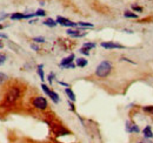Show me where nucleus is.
<instances>
[{
	"instance_id": "1",
	"label": "nucleus",
	"mask_w": 153,
	"mask_h": 143,
	"mask_svg": "<svg viewBox=\"0 0 153 143\" xmlns=\"http://www.w3.org/2000/svg\"><path fill=\"white\" fill-rule=\"evenodd\" d=\"M111 69H112V65L110 61H102L98 65V67L96 68V75L98 77H106L110 73H111Z\"/></svg>"
},
{
	"instance_id": "2",
	"label": "nucleus",
	"mask_w": 153,
	"mask_h": 143,
	"mask_svg": "<svg viewBox=\"0 0 153 143\" xmlns=\"http://www.w3.org/2000/svg\"><path fill=\"white\" fill-rule=\"evenodd\" d=\"M20 89L18 87H12L11 89L7 91L6 97H5V103L7 106H12L18 99L20 97Z\"/></svg>"
},
{
	"instance_id": "3",
	"label": "nucleus",
	"mask_w": 153,
	"mask_h": 143,
	"mask_svg": "<svg viewBox=\"0 0 153 143\" xmlns=\"http://www.w3.org/2000/svg\"><path fill=\"white\" fill-rule=\"evenodd\" d=\"M32 103H33V107L40 109V110H44L47 108V100L44 96H37Z\"/></svg>"
},
{
	"instance_id": "4",
	"label": "nucleus",
	"mask_w": 153,
	"mask_h": 143,
	"mask_svg": "<svg viewBox=\"0 0 153 143\" xmlns=\"http://www.w3.org/2000/svg\"><path fill=\"white\" fill-rule=\"evenodd\" d=\"M100 46L102 48H106V49H117V48H124V46H121L120 43H117L113 41H105V42H101Z\"/></svg>"
},
{
	"instance_id": "5",
	"label": "nucleus",
	"mask_w": 153,
	"mask_h": 143,
	"mask_svg": "<svg viewBox=\"0 0 153 143\" xmlns=\"http://www.w3.org/2000/svg\"><path fill=\"white\" fill-rule=\"evenodd\" d=\"M57 22L60 24L61 26H66V27H76V26H78L76 22H72L71 20H68V19H66V18H62V17H58Z\"/></svg>"
},
{
	"instance_id": "6",
	"label": "nucleus",
	"mask_w": 153,
	"mask_h": 143,
	"mask_svg": "<svg viewBox=\"0 0 153 143\" xmlns=\"http://www.w3.org/2000/svg\"><path fill=\"white\" fill-rule=\"evenodd\" d=\"M125 129H126V131L127 133H130V134H133V133H139L140 131V129H139V125H137L135 123L133 122H126V127H125Z\"/></svg>"
},
{
	"instance_id": "7",
	"label": "nucleus",
	"mask_w": 153,
	"mask_h": 143,
	"mask_svg": "<svg viewBox=\"0 0 153 143\" xmlns=\"http://www.w3.org/2000/svg\"><path fill=\"white\" fill-rule=\"evenodd\" d=\"M74 59H76V56H74V54H71L70 56H67V57H65V59H62L61 60V62L59 63V67H65V66H67V65H70V63H73V61H74Z\"/></svg>"
},
{
	"instance_id": "8",
	"label": "nucleus",
	"mask_w": 153,
	"mask_h": 143,
	"mask_svg": "<svg viewBox=\"0 0 153 143\" xmlns=\"http://www.w3.org/2000/svg\"><path fill=\"white\" fill-rule=\"evenodd\" d=\"M68 35L73 36V38H81V36H85L86 35V32H82L81 33V31H79V29H67V32H66Z\"/></svg>"
},
{
	"instance_id": "9",
	"label": "nucleus",
	"mask_w": 153,
	"mask_h": 143,
	"mask_svg": "<svg viewBox=\"0 0 153 143\" xmlns=\"http://www.w3.org/2000/svg\"><path fill=\"white\" fill-rule=\"evenodd\" d=\"M143 135H144L145 139H152L153 133H152V129H151L150 125H146V127L144 128V130H143Z\"/></svg>"
},
{
	"instance_id": "10",
	"label": "nucleus",
	"mask_w": 153,
	"mask_h": 143,
	"mask_svg": "<svg viewBox=\"0 0 153 143\" xmlns=\"http://www.w3.org/2000/svg\"><path fill=\"white\" fill-rule=\"evenodd\" d=\"M42 24H44L45 26H48V27H56V26L58 25L57 20H53V19H51V18L46 19Z\"/></svg>"
},
{
	"instance_id": "11",
	"label": "nucleus",
	"mask_w": 153,
	"mask_h": 143,
	"mask_svg": "<svg viewBox=\"0 0 153 143\" xmlns=\"http://www.w3.org/2000/svg\"><path fill=\"white\" fill-rule=\"evenodd\" d=\"M10 18L12 20H20V19H27V14H22V13H13L10 15Z\"/></svg>"
},
{
	"instance_id": "12",
	"label": "nucleus",
	"mask_w": 153,
	"mask_h": 143,
	"mask_svg": "<svg viewBox=\"0 0 153 143\" xmlns=\"http://www.w3.org/2000/svg\"><path fill=\"white\" fill-rule=\"evenodd\" d=\"M65 93H66V95L68 96V99H70L72 102H74V101H76V95H74V93L72 91L71 88H66V89H65Z\"/></svg>"
},
{
	"instance_id": "13",
	"label": "nucleus",
	"mask_w": 153,
	"mask_h": 143,
	"mask_svg": "<svg viewBox=\"0 0 153 143\" xmlns=\"http://www.w3.org/2000/svg\"><path fill=\"white\" fill-rule=\"evenodd\" d=\"M76 65L78 67H85L87 65V60L84 59V57H79L76 60Z\"/></svg>"
},
{
	"instance_id": "14",
	"label": "nucleus",
	"mask_w": 153,
	"mask_h": 143,
	"mask_svg": "<svg viewBox=\"0 0 153 143\" xmlns=\"http://www.w3.org/2000/svg\"><path fill=\"white\" fill-rule=\"evenodd\" d=\"M37 68H38V69H37V72H38V75L40 76V80H41V81H44V80H45L44 69H42V68H44V66H42V65H38V67H37Z\"/></svg>"
},
{
	"instance_id": "15",
	"label": "nucleus",
	"mask_w": 153,
	"mask_h": 143,
	"mask_svg": "<svg viewBox=\"0 0 153 143\" xmlns=\"http://www.w3.org/2000/svg\"><path fill=\"white\" fill-rule=\"evenodd\" d=\"M50 97L52 99V101L54 102V103H59V101H60V99H59V95H58L56 91H51V94H50Z\"/></svg>"
},
{
	"instance_id": "16",
	"label": "nucleus",
	"mask_w": 153,
	"mask_h": 143,
	"mask_svg": "<svg viewBox=\"0 0 153 143\" xmlns=\"http://www.w3.org/2000/svg\"><path fill=\"white\" fill-rule=\"evenodd\" d=\"M124 15H125L126 18H132V19H137V18H138V14H137V13L130 12V11H126V12L124 13Z\"/></svg>"
},
{
	"instance_id": "17",
	"label": "nucleus",
	"mask_w": 153,
	"mask_h": 143,
	"mask_svg": "<svg viewBox=\"0 0 153 143\" xmlns=\"http://www.w3.org/2000/svg\"><path fill=\"white\" fill-rule=\"evenodd\" d=\"M78 26L79 27H86V28H88V27H93V24H91V22H84V21H80V22H78Z\"/></svg>"
},
{
	"instance_id": "18",
	"label": "nucleus",
	"mask_w": 153,
	"mask_h": 143,
	"mask_svg": "<svg viewBox=\"0 0 153 143\" xmlns=\"http://www.w3.org/2000/svg\"><path fill=\"white\" fill-rule=\"evenodd\" d=\"M41 89L44 90V93H45L46 95H48V96H50V94H51V91H52V90L48 88V86H46L45 83H41Z\"/></svg>"
},
{
	"instance_id": "19",
	"label": "nucleus",
	"mask_w": 153,
	"mask_h": 143,
	"mask_svg": "<svg viewBox=\"0 0 153 143\" xmlns=\"http://www.w3.org/2000/svg\"><path fill=\"white\" fill-rule=\"evenodd\" d=\"M7 80H8V76L6 74H4V73H0V85H2L4 82H6Z\"/></svg>"
},
{
	"instance_id": "20",
	"label": "nucleus",
	"mask_w": 153,
	"mask_h": 143,
	"mask_svg": "<svg viewBox=\"0 0 153 143\" xmlns=\"http://www.w3.org/2000/svg\"><path fill=\"white\" fill-rule=\"evenodd\" d=\"M82 47L88 48V49H92V48H94V47H96V43H94V42H86V43H84V46H82Z\"/></svg>"
},
{
	"instance_id": "21",
	"label": "nucleus",
	"mask_w": 153,
	"mask_h": 143,
	"mask_svg": "<svg viewBox=\"0 0 153 143\" xmlns=\"http://www.w3.org/2000/svg\"><path fill=\"white\" fill-rule=\"evenodd\" d=\"M33 41L34 42H45V38L44 36H36V38H33Z\"/></svg>"
},
{
	"instance_id": "22",
	"label": "nucleus",
	"mask_w": 153,
	"mask_h": 143,
	"mask_svg": "<svg viewBox=\"0 0 153 143\" xmlns=\"http://www.w3.org/2000/svg\"><path fill=\"white\" fill-rule=\"evenodd\" d=\"M46 15V12L44 10H38L36 12V17H45Z\"/></svg>"
},
{
	"instance_id": "23",
	"label": "nucleus",
	"mask_w": 153,
	"mask_h": 143,
	"mask_svg": "<svg viewBox=\"0 0 153 143\" xmlns=\"http://www.w3.org/2000/svg\"><path fill=\"white\" fill-rule=\"evenodd\" d=\"M90 51H91V49L85 48V47H81V48H80V53L84 54V55H90Z\"/></svg>"
},
{
	"instance_id": "24",
	"label": "nucleus",
	"mask_w": 153,
	"mask_h": 143,
	"mask_svg": "<svg viewBox=\"0 0 153 143\" xmlns=\"http://www.w3.org/2000/svg\"><path fill=\"white\" fill-rule=\"evenodd\" d=\"M54 73H50L48 74V76H47V80H48V82H50V85H52V82H53V79H54Z\"/></svg>"
},
{
	"instance_id": "25",
	"label": "nucleus",
	"mask_w": 153,
	"mask_h": 143,
	"mask_svg": "<svg viewBox=\"0 0 153 143\" xmlns=\"http://www.w3.org/2000/svg\"><path fill=\"white\" fill-rule=\"evenodd\" d=\"M5 61H6V55L5 54H0V66L4 65Z\"/></svg>"
},
{
	"instance_id": "26",
	"label": "nucleus",
	"mask_w": 153,
	"mask_h": 143,
	"mask_svg": "<svg viewBox=\"0 0 153 143\" xmlns=\"http://www.w3.org/2000/svg\"><path fill=\"white\" fill-rule=\"evenodd\" d=\"M144 110H145V111H147V113H151V114H153V106L144 107Z\"/></svg>"
},
{
	"instance_id": "27",
	"label": "nucleus",
	"mask_w": 153,
	"mask_h": 143,
	"mask_svg": "<svg viewBox=\"0 0 153 143\" xmlns=\"http://www.w3.org/2000/svg\"><path fill=\"white\" fill-rule=\"evenodd\" d=\"M132 8H133L134 11H137V12H143V8H141V7H139V6L133 5V6H132Z\"/></svg>"
},
{
	"instance_id": "28",
	"label": "nucleus",
	"mask_w": 153,
	"mask_h": 143,
	"mask_svg": "<svg viewBox=\"0 0 153 143\" xmlns=\"http://www.w3.org/2000/svg\"><path fill=\"white\" fill-rule=\"evenodd\" d=\"M31 48H32L33 51H36V52H38L39 51V46L38 45H36V43H32V45H31Z\"/></svg>"
},
{
	"instance_id": "29",
	"label": "nucleus",
	"mask_w": 153,
	"mask_h": 143,
	"mask_svg": "<svg viewBox=\"0 0 153 143\" xmlns=\"http://www.w3.org/2000/svg\"><path fill=\"white\" fill-rule=\"evenodd\" d=\"M76 65H74V63H70V65H67V66H65V67H62V68H66V69H68V68H76Z\"/></svg>"
},
{
	"instance_id": "30",
	"label": "nucleus",
	"mask_w": 153,
	"mask_h": 143,
	"mask_svg": "<svg viewBox=\"0 0 153 143\" xmlns=\"http://www.w3.org/2000/svg\"><path fill=\"white\" fill-rule=\"evenodd\" d=\"M139 143H153V141H151V139H145V137H144V140L140 141Z\"/></svg>"
},
{
	"instance_id": "31",
	"label": "nucleus",
	"mask_w": 153,
	"mask_h": 143,
	"mask_svg": "<svg viewBox=\"0 0 153 143\" xmlns=\"http://www.w3.org/2000/svg\"><path fill=\"white\" fill-rule=\"evenodd\" d=\"M68 107H70V109H71L72 111H74V110H76V108H74V105H73L71 101H68Z\"/></svg>"
},
{
	"instance_id": "32",
	"label": "nucleus",
	"mask_w": 153,
	"mask_h": 143,
	"mask_svg": "<svg viewBox=\"0 0 153 143\" xmlns=\"http://www.w3.org/2000/svg\"><path fill=\"white\" fill-rule=\"evenodd\" d=\"M7 17H10V15H8V14H6V13H1V14H0V20L7 18Z\"/></svg>"
},
{
	"instance_id": "33",
	"label": "nucleus",
	"mask_w": 153,
	"mask_h": 143,
	"mask_svg": "<svg viewBox=\"0 0 153 143\" xmlns=\"http://www.w3.org/2000/svg\"><path fill=\"white\" fill-rule=\"evenodd\" d=\"M58 82H59V83H60V85H61V86H65V87H66V88H68V85H67V83H66V82H62V81H58Z\"/></svg>"
},
{
	"instance_id": "34",
	"label": "nucleus",
	"mask_w": 153,
	"mask_h": 143,
	"mask_svg": "<svg viewBox=\"0 0 153 143\" xmlns=\"http://www.w3.org/2000/svg\"><path fill=\"white\" fill-rule=\"evenodd\" d=\"M0 38H4V39H7V35H6V34H0Z\"/></svg>"
},
{
	"instance_id": "35",
	"label": "nucleus",
	"mask_w": 153,
	"mask_h": 143,
	"mask_svg": "<svg viewBox=\"0 0 153 143\" xmlns=\"http://www.w3.org/2000/svg\"><path fill=\"white\" fill-rule=\"evenodd\" d=\"M4 47V45H2V42H0V48H2Z\"/></svg>"
},
{
	"instance_id": "36",
	"label": "nucleus",
	"mask_w": 153,
	"mask_h": 143,
	"mask_svg": "<svg viewBox=\"0 0 153 143\" xmlns=\"http://www.w3.org/2000/svg\"><path fill=\"white\" fill-rule=\"evenodd\" d=\"M2 28H4V27H2V25H0V31H1Z\"/></svg>"
}]
</instances>
